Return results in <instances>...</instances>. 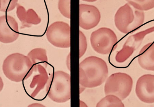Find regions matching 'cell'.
<instances>
[{"mask_svg": "<svg viewBox=\"0 0 154 107\" xmlns=\"http://www.w3.org/2000/svg\"><path fill=\"white\" fill-rule=\"evenodd\" d=\"M108 67L101 58L90 57L85 58L80 64V83L85 88L99 86L106 80Z\"/></svg>", "mask_w": 154, "mask_h": 107, "instance_id": "cell-1", "label": "cell"}, {"mask_svg": "<svg viewBox=\"0 0 154 107\" xmlns=\"http://www.w3.org/2000/svg\"><path fill=\"white\" fill-rule=\"evenodd\" d=\"M3 70L5 75L9 80L20 82L29 78L33 73V66L27 56L14 53L4 60Z\"/></svg>", "mask_w": 154, "mask_h": 107, "instance_id": "cell-2", "label": "cell"}, {"mask_svg": "<svg viewBox=\"0 0 154 107\" xmlns=\"http://www.w3.org/2000/svg\"><path fill=\"white\" fill-rule=\"evenodd\" d=\"M47 93L49 98L58 103H65L71 98V77L61 71L54 72L46 84Z\"/></svg>", "mask_w": 154, "mask_h": 107, "instance_id": "cell-3", "label": "cell"}, {"mask_svg": "<svg viewBox=\"0 0 154 107\" xmlns=\"http://www.w3.org/2000/svg\"><path fill=\"white\" fill-rule=\"evenodd\" d=\"M144 20L143 11L133 10L128 3L120 7L114 17L116 27L121 32L125 34L138 29L143 24Z\"/></svg>", "mask_w": 154, "mask_h": 107, "instance_id": "cell-4", "label": "cell"}, {"mask_svg": "<svg viewBox=\"0 0 154 107\" xmlns=\"http://www.w3.org/2000/svg\"><path fill=\"white\" fill-rule=\"evenodd\" d=\"M133 83L132 79L128 74L114 73L106 79L104 86L105 95H114L123 101L131 92Z\"/></svg>", "mask_w": 154, "mask_h": 107, "instance_id": "cell-5", "label": "cell"}, {"mask_svg": "<svg viewBox=\"0 0 154 107\" xmlns=\"http://www.w3.org/2000/svg\"><path fill=\"white\" fill-rule=\"evenodd\" d=\"M90 42L96 52L103 55L109 54L117 47L118 39L112 30L107 28H102L93 32Z\"/></svg>", "mask_w": 154, "mask_h": 107, "instance_id": "cell-6", "label": "cell"}, {"mask_svg": "<svg viewBox=\"0 0 154 107\" xmlns=\"http://www.w3.org/2000/svg\"><path fill=\"white\" fill-rule=\"evenodd\" d=\"M46 36L48 41L56 47H70V27L66 23L62 21L53 23L48 27Z\"/></svg>", "mask_w": 154, "mask_h": 107, "instance_id": "cell-7", "label": "cell"}, {"mask_svg": "<svg viewBox=\"0 0 154 107\" xmlns=\"http://www.w3.org/2000/svg\"><path fill=\"white\" fill-rule=\"evenodd\" d=\"M18 23L11 16L3 15L0 18V41L8 44L16 41L19 36Z\"/></svg>", "mask_w": 154, "mask_h": 107, "instance_id": "cell-8", "label": "cell"}, {"mask_svg": "<svg viewBox=\"0 0 154 107\" xmlns=\"http://www.w3.org/2000/svg\"><path fill=\"white\" fill-rule=\"evenodd\" d=\"M136 94L140 100L146 103L154 102V76L145 74L137 80L136 88Z\"/></svg>", "mask_w": 154, "mask_h": 107, "instance_id": "cell-9", "label": "cell"}, {"mask_svg": "<svg viewBox=\"0 0 154 107\" xmlns=\"http://www.w3.org/2000/svg\"><path fill=\"white\" fill-rule=\"evenodd\" d=\"M101 17L100 11L95 6L80 5L79 24L83 29L90 30L96 27L100 22Z\"/></svg>", "mask_w": 154, "mask_h": 107, "instance_id": "cell-10", "label": "cell"}, {"mask_svg": "<svg viewBox=\"0 0 154 107\" xmlns=\"http://www.w3.org/2000/svg\"><path fill=\"white\" fill-rule=\"evenodd\" d=\"M34 71L36 73L31 81L30 87L32 89L34 88L31 96L34 98L43 89L47 83L49 77L45 67L41 65H37L33 66Z\"/></svg>", "mask_w": 154, "mask_h": 107, "instance_id": "cell-11", "label": "cell"}, {"mask_svg": "<svg viewBox=\"0 0 154 107\" xmlns=\"http://www.w3.org/2000/svg\"><path fill=\"white\" fill-rule=\"evenodd\" d=\"M154 45L153 43L145 45L140 51L138 57L140 66L148 71L154 70Z\"/></svg>", "mask_w": 154, "mask_h": 107, "instance_id": "cell-12", "label": "cell"}, {"mask_svg": "<svg viewBox=\"0 0 154 107\" xmlns=\"http://www.w3.org/2000/svg\"><path fill=\"white\" fill-rule=\"evenodd\" d=\"M16 14L24 28L37 25L41 22V18L33 9H29L26 11L24 7L20 5L17 6Z\"/></svg>", "mask_w": 154, "mask_h": 107, "instance_id": "cell-13", "label": "cell"}, {"mask_svg": "<svg viewBox=\"0 0 154 107\" xmlns=\"http://www.w3.org/2000/svg\"><path fill=\"white\" fill-rule=\"evenodd\" d=\"M27 56L29 58L33 66L41 65L45 68L47 66L48 58L46 51L44 49H34L28 53Z\"/></svg>", "mask_w": 154, "mask_h": 107, "instance_id": "cell-14", "label": "cell"}, {"mask_svg": "<svg viewBox=\"0 0 154 107\" xmlns=\"http://www.w3.org/2000/svg\"><path fill=\"white\" fill-rule=\"evenodd\" d=\"M137 46L132 39L130 37L122 49L116 54V61L119 63L125 62L133 54Z\"/></svg>", "mask_w": 154, "mask_h": 107, "instance_id": "cell-15", "label": "cell"}, {"mask_svg": "<svg viewBox=\"0 0 154 107\" xmlns=\"http://www.w3.org/2000/svg\"><path fill=\"white\" fill-rule=\"evenodd\" d=\"M96 106L98 107H125L122 101L118 97L113 95H106L97 103Z\"/></svg>", "mask_w": 154, "mask_h": 107, "instance_id": "cell-16", "label": "cell"}, {"mask_svg": "<svg viewBox=\"0 0 154 107\" xmlns=\"http://www.w3.org/2000/svg\"><path fill=\"white\" fill-rule=\"evenodd\" d=\"M128 4L133 6L137 10L143 11H148L153 8L154 1H126Z\"/></svg>", "mask_w": 154, "mask_h": 107, "instance_id": "cell-17", "label": "cell"}, {"mask_svg": "<svg viewBox=\"0 0 154 107\" xmlns=\"http://www.w3.org/2000/svg\"><path fill=\"white\" fill-rule=\"evenodd\" d=\"M71 1H59L58 8L60 13L65 18H70Z\"/></svg>", "mask_w": 154, "mask_h": 107, "instance_id": "cell-18", "label": "cell"}, {"mask_svg": "<svg viewBox=\"0 0 154 107\" xmlns=\"http://www.w3.org/2000/svg\"><path fill=\"white\" fill-rule=\"evenodd\" d=\"M18 1H0V10L4 12L10 11L17 6Z\"/></svg>", "mask_w": 154, "mask_h": 107, "instance_id": "cell-19", "label": "cell"}, {"mask_svg": "<svg viewBox=\"0 0 154 107\" xmlns=\"http://www.w3.org/2000/svg\"><path fill=\"white\" fill-rule=\"evenodd\" d=\"M87 48V42L85 34L80 31V58L85 54Z\"/></svg>", "mask_w": 154, "mask_h": 107, "instance_id": "cell-20", "label": "cell"}, {"mask_svg": "<svg viewBox=\"0 0 154 107\" xmlns=\"http://www.w3.org/2000/svg\"><path fill=\"white\" fill-rule=\"evenodd\" d=\"M29 107H45V106L40 104L34 103L29 105Z\"/></svg>", "mask_w": 154, "mask_h": 107, "instance_id": "cell-21", "label": "cell"}]
</instances>
